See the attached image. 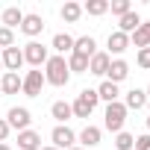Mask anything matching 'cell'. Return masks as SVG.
I'll use <instances>...</instances> for the list:
<instances>
[{"label":"cell","instance_id":"2e32d148","mask_svg":"<svg viewBox=\"0 0 150 150\" xmlns=\"http://www.w3.org/2000/svg\"><path fill=\"white\" fill-rule=\"evenodd\" d=\"M129 44H132V47H138V50L150 47V24H144V21H141V27L129 35Z\"/></svg>","mask_w":150,"mask_h":150},{"label":"cell","instance_id":"ac0fdd59","mask_svg":"<svg viewBox=\"0 0 150 150\" xmlns=\"http://www.w3.org/2000/svg\"><path fill=\"white\" fill-rule=\"evenodd\" d=\"M144 103H147V94L141 91V88H132V91H127V100H124V106H127V112L129 109H144Z\"/></svg>","mask_w":150,"mask_h":150},{"label":"cell","instance_id":"1f68e13d","mask_svg":"<svg viewBox=\"0 0 150 150\" xmlns=\"http://www.w3.org/2000/svg\"><path fill=\"white\" fill-rule=\"evenodd\" d=\"M6 135H9V124L6 118H0V141H6Z\"/></svg>","mask_w":150,"mask_h":150},{"label":"cell","instance_id":"8d00e7d4","mask_svg":"<svg viewBox=\"0 0 150 150\" xmlns=\"http://www.w3.org/2000/svg\"><path fill=\"white\" fill-rule=\"evenodd\" d=\"M71 150H83V147H71Z\"/></svg>","mask_w":150,"mask_h":150},{"label":"cell","instance_id":"277c9868","mask_svg":"<svg viewBox=\"0 0 150 150\" xmlns=\"http://www.w3.org/2000/svg\"><path fill=\"white\" fill-rule=\"evenodd\" d=\"M6 124H9V129L24 132V129H30L33 115H30V109H24V106H12V109H9V115H6Z\"/></svg>","mask_w":150,"mask_h":150},{"label":"cell","instance_id":"ffe728a7","mask_svg":"<svg viewBox=\"0 0 150 150\" xmlns=\"http://www.w3.org/2000/svg\"><path fill=\"white\" fill-rule=\"evenodd\" d=\"M53 50H56V53H74V35L56 33V35H53Z\"/></svg>","mask_w":150,"mask_h":150},{"label":"cell","instance_id":"7402d4cb","mask_svg":"<svg viewBox=\"0 0 150 150\" xmlns=\"http://www.w3.org/2000/svg\"><path fill=\"white\" fill-rule=\"evenodd\" d=\"M21 21H24V12H21L18 6H9V9L3 12V27H6V30H15V27H21Z\"/></svg>","mask_w":150,"mask_h":150},{"label":"cell","instance_id":"30bf717a","mask_svg":"<svg viewBox=\"0 0 150 150\" xmlns=\"http://www.w3.org/2000/svg\"><path fill=\"white\" fill-rule=\"evenodd\" d=\"M0 59H3V68H9L12 74H18V68L24 65V50H18V47L12 44V47L3 50V56H0Z\"/></svg>","mask_w":150,"mask_h":150},{"label":"cell","instance_id":"836d02e7","mask_svg":"<svg viewBox=\"0 0 150 150\" xmlns=\"http://www.w3.org/2000/svg\"><path fill=\"white\" fill-rule=\"evenodd\" d=\"M41 150H56V147H53V144H50V147H41Z\"/></svg>","mask_w":150,"mask_h":150},{"label":"cell","instance_id":"f1b7e54d","mask_svg":"<svg viewBox=\"0 0 150 150\" xmlns=\"http://www.w3.org/2000/svg\"><path fill=\"white\" fill-rule=\"evenodd\" d=\"M12 44H15V33L6 30V27H0V47L6 50V47H12Z\"/></svg>","mask_w":150,"mask_h":150},{"label":"cell","instance_id":"4316f807","mask_svg":"<svg viewBox=\"0 0 150 150\" xmlns=\"http://www.w3.org/2000/svg\"><path fill=\"white\" fill-rule=\"evenodd\" d=\"M109 9H112V15H118V18H124L127 12H132L129 0H112V3H109Z\"/></svg>","mask_w":150,"mask_h":150},{"label":"cell","instance_id":"4dcf8cb0","mask_svg":"<svg viewBox=\"0 0 150 150\" xmlns=\"http://www.w3.org/2000/svg\"><path fill=\"white\" fill-rule=\"evenodd\" d=\"M138 65H141L144 71H150V47H144V50H138Z\"/></svg>","mask_w":150,"mask_h":150},{"label":"cell","instance_id":"d590c367","mask_svg":"<svg viewBox=\"0 0 150 150\" xmlns=\"http://www.w3.org/2000/svg\"><path fill=\"white\" fill-rule=\"evenodd\" d=\"M144 94H147V100H150V88H147V91H144Z\"/></svg>","mask_w":150,"mask_h":150},{"label":"cell","instance_id":"e0dca14e","mask_svg":"<svg viewBox=\"0 0 150 150\" xmlns=\"http://www.w3.org/2000/svg\"><path fill=\"white\" fill-rule=\"evenodd\" d=\"M138 27H141V18H138L135 12H127V15L118 21V33H124V35H132Z\"/></svg>","mask_w":150,"mask_h":150},{"label":"cell","instance_id":"cb8c5ba5","mask_svg":"<svg viewBox=\"0 0 150 150\" xmlns=\"http://www.w3.org/2000/svg\"><path fill=\"white\" fill-rule=\"evenodd\" d=\"M68 71H71V74H88V59L71 53V56H68Z\"/></svg>","mask_w":150,"mask_h":150},{"label":"cell","instance_id":"ba28073f","mask_svg":"<svg viewBox=\"0 0 150 150\" xmlns=\"http://www.w3.org/2000/svg\"><path fill=\"white\" fill-rule=\"evenodd\" d=\"M127 77H129V65H127L124 59H112V65H109V71H106V80L118 86V83H124Z\"/></svg>","mask_w":150,"mask_h":150},{"label":"cell","instance_id":"5bb4252c","mask_svg":"<svg viewBox=\"0 0 150 150\" xmlns=\"http://www.w3.org/2000/svg\"><path fill=\"white\" fill-rule=\"evenodd\" d=\"M106 44H109V56H112V53L121 56V53L129 47V35H124V33L115 30V33H109V41H106Z\"/></svg>","mask_w":150,"mask_h":150},{"label":"cell","instance_id":"7a4b0ae2","mask_svg":"<svg viewBox=\"0 0 150 150\" xmlns=\"http://www.w3.org/2000/svg\"><path fill=\"white\" fill-rule=\"evenodd\" d=\"M97 103H100L97 88H83V91L77 94V100L71 103V112H74V118H88V115L97 109Z\"/></svg>","mask_w":150,"mask_h":150},{"label":"cell","instance_id":"d6a6232c","mask_svg":"<svg viewBox=\"0 0 150 150\" xmlns=\"http://www.w3.org/2000/svg\"><path fill=\"white\" fill-rule=\"evenodd\" d=\"M0 150H12V147H9V144H6V141H0Z\"/></svg>","mask_w":150,"mask_h":150},{"label":"cell","instance_id":"603a6c76","mask_svg":"<svg viewBox=\"0 0 150 150\" xmlns=\"http://www.w3.org/2000/svg\"><path fill=\"white\" fill-rule=\"evenodd\" d=\"M118 94H121V91H118V86H115V83H109V80H103V83H100V88H97V97H100V100H106V103H115V100H118Z\"/></svg>","mask_w":150,"mask_h":150},{"label":"cell","instance_id":"f546056e","mask_svg":"<svg viewBox=\"0 0 150 150\" xmlns=\"http://www.w3.org/2000/svg\"><path fill=\"white\" fill-rule=\"evenodd\" d=\"M132 147H135V150H150V132H144V135H138V138L132 141Z\"/></svg>","mask_w":150,"mask_h":150},{"label":"cell","instance_id":"4fadbf2b","mask_svg":"<svg viewBox=\"0 0 150 150\" xmlns=\"http://www.w3.org/2000/svg\"><path fill=\"white\" fill-rule=\"evenodd\" d=\"M18 150H41V135L35 129L18 132Z\"/></svg>","mask_w":150,"mask_h":150},{"label":"cell","instance_id":"44dd1931","mask_svg":"<svg viewBox=\"0 0 150 150\" xmlns=\"http://www.w3.org/2000/svg\"><path fill=\"white\" fill-rule=\"evenodd\" d=\"M50 115H53L59 124H65V121H71V118H74V112H71V103H65V100H56V103L50 106Z\"/></svg>","mask_w":150,"mask_h":150},{"label":"cell","instance_id":"74e56055","mask_svg":"<svg viewBox=\"0 0 150 150\" xmlns=\"http://www.w3.org/2000/svg\"><path fill=\"white\" fill-rule=\"evenodd\" d=\"M0 68H3V59H0Z\"/></svg>","mask_w":150,"mask_h":150},{"label":"cell","instance_id":"9c48e42d","mask_svg":"<svg viewBox=\"0 0 150 150\" xmlns=\"http://www.w3.org/2000/svg\"><path fill=\"white\" fill-rule=\"evenodd\" d=\"M109 65H112V56L109 53H94L88 59V74H94V77H106Z\"/></svg>","mask_w":150,"mask_h":150},{"label":"cell","instance_id":"8992f818","mask_svg":"<svg viewBox=\"0 0 150 150\" xmlns=\"http://www.w3.org/2000/svg\"><path fill=\"white\" fill-rule=\"evenodd\" d=\"M47 47L44 44H38V41H30L27 47H24V62H30L33 68H41V65H47Z\"/></svg>","mask_w":150,"mask_h":150},{"label":"cell","instance_id":"83f0119b","mask_svg":"<svg viewBox=\"0 0 150 150\" xmlns=\"http://www.w3.org/2000/svg\"><path fill=\"white\" fill-rule=\"evenodd\" d=\"M132 141H135V138H132L129 132H118V135H115V147H118V150H132Z\"/></svg>","mask_w":150,"mask_h":150},{"label":"cell","instance_id":"d4e9b609","mask_svg":"<svg viewBox=\"0 0 150 150\" xmlns=\"http://www.w3.org/2000/svg\"><path fill=\"white\" fill-rule=\"evenodd\" d=\"M83 12H88V15L100 18V15H106V12H109V0H88V3L83 6Z\"/></svg>","mask_w":150,"mask_h":150},{"label":"cell","instance_id":"e575fe53","mask_svg":"<svg viewBox=\"0 0 150 150\" xmlns=\"http://www.w3.org/2000/svg\"><path fill=\"white\" fill-rule=\"evenodd\" d=\"M147 132H150V115H147Z\"/></svg>","mask_w":150,"mask_h":150},{"label":"cell","instance_id":"9a60e30c","mask_svg":"<svg viewBox=\"0 0 150 150\" xmlns=\"http://www.w3.org/2000/svg\"><path fill=\"white\" fill-rule=\"evenodd\" d=\"M21 83H24V77H18V74L6 71L3 80H0V91H3V94H18V91H21Z\"/></svg>","mask_w":150,"mask_h":150},{"label":"cell","instance_id":"484cf974","mask_svg":"<svg viewBox=\"0 0 150 150\" xmlns=\"http://www.w3.org/2000/svg\"><path fill=\"white\" fill-rule=\"evenodd\" d=\"M80 15H83V6L80 3H65L62 6V21H68V24H77Z\"/></svg>","mask_w":150,"mask_h":150},{"label":"cell","instance_id":"52a82bcc","mask_svg":"<svg viewBox=\"0 0 150 150\" xmlns=\"http://www.w3.org/2000/svg\"><path fill=\"white\" fill-rule=\"evenodd\" d=\"M41 88H44V74L41 71H30L27 77H24V83H21V91L27 97H38Z\"/></svg>","mask_w":150,"mask_h":150},{"label":"cell","instance_id":"6da1fadb","mask_svg":"<svg viewBox=\"0 0 150 150\" xmlns=\"http://www.w3.org/2000/svg\"><path fill=\"white\" fill-rule=\"evenodd\" d=\"M68 80H71V71H68L65 56H50L47 65H44V83L62 88V86H68Z\"/></svg>","mask_w":150,"mask_h":150},{"label":"cell","instance_id":"3957f363","mask_svg":"<svg viewBox=\"0 0 150 150\" xmlns=\"http://www.w3.org/2000/svg\"><path fill=\"white\" fill-rule=\"evenodd\" d=\"M124 124H127V106L121 103V100H115V103H106V115H103V127L109 129V132H124Z\"/></svg>","mask_w":150,"mask_h":150},{"label":"cell","instance_id":"5b68a950","mask_svg":"<svg viewBox=\"0 0 150 150\" xmlns=\"http://www.w3.org/2000/svg\"><path fill=\"white\" fill-rule=\"evenodd\" d=\"M50 138H53V147H56V150H71V147H74V141H77V135H74V129H71V127H65V124L53 127Z\"/></svg>","mask_w":150,"mask_h":150},{"label":"cell","instance_id":"7c38bea8","mask_svg":"<svg viewBox=\"0 0 150 150\" xmlns=\"http://www.w3.org/2000/svg\"><path fill=\"white\" fill-rule=\"evenodd\" d=\"M41 30H44V18H41V15H24V21H21V33H24V35L35 38Z\"/></svg>","mask_w":150,"mask_h":150},{"label":"cell","instance_id":"f35d334b","mask_svg":"<svg viewBox=\"0 0 150 150\" xmlns=\"http://www.w3.org/2000/svg\"><path fill=\"white\" fill-rule=\"evenodd\" d=\"M0 94H3V91H0Z\"/></svg>","mask_w":150,"mask_h":150},{"label":"cell","instance_id":"8fae6325","mask_svg":"<svg viewBox=\"0 0 150 150\" xmlns=\"http://www.w3.org/2000/svg\"><path fill=\"white\" fill-rule=\"evenodd\" d=\"M74 53H77V56H86V59H91V56L97 53V41H94L91 35H80V38H74Z\"/></svg>","mask_w":150,"mask_h":150},{"label":"cell","instance_id":"d6986e66","mask_svg":"<svg viewBox=\"0 0 150 150\" xmlns=\"http://www.w3.org/2000/svg\"><path fill=\"white\" fill-rule=\"evenodd\" d=\"M80 144H83V150H88V147H97V144H100V129L88 124V127L80 132Z\"/></svg>","mask_w":150,"mask_h":150}]
</instances>
